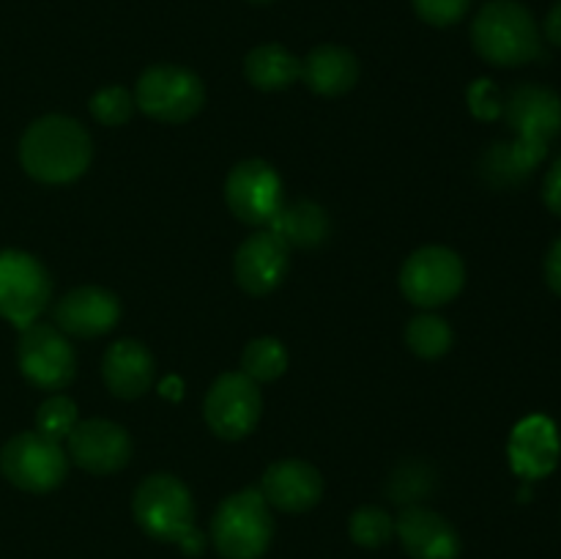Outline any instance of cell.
I'll use <instances>...</instances> for the list:
<instances>
[{"instance_id":"6da1fadb","label":"cell","mask_w":561,"mask_h":559,"mask_svg":"<svg viewBox=\"0 0 561 559\" xmlns=\"http://www.w3.org/2000/svg\"><path fill=\"white\" fill-rule=\"evenodd\" d=\"M93 159L91 135L69 115H42L20 140V162L42 184H69Z\"/></svg>"},{"instance_id":"7a4b0ae2","label":"cell","mask_w":561,"mask_h":559,"mask_svg":"<svg viewBox=\"0 0 561 559\" xmlns=\"http://www.w3.org/2000/svg\"><path fill=\"white\" fill-rule=\"evenodd\" d=\"M137 526L159 543H179L181 551L201 557L206 537L195 526L192 493L175 475H151L137 486L131 499Z\"/></svg>"},{"instance_id":"3957f363","label":"cell","mask_w":561,"mask_h":559,"mask_svg":"<svg viewBox=\"0 0 561 559\" xmlns=\"http://www.w3.org/2000/svg\"><path fill=\"white\" fill-rule=\"evenodd\" d=\"M471 44L482 60L502 69L531 64L542 55L540 27L518 0H491L471 25Z\"/></svg>"},{"instance_id":"277c9868","label":"cell","mask_w":561,"mask_h":559,"mask_svg":"<svg viewBox=\"0 0 561 559\" xmlns=\"http://www.w3.org/2000/svg\"><path fill=\"white\" fill-rule=\"evenodd\" d=\"M211 537L225 559H261L274 537L272 507L261 488H241L225 497L214 513Z\"/></svg>"},{"instance_id":"5b68a950","label":"cell","mask_w":561,"mask_h":559,"mask_svg":"<svg viewBox=\"0 0 561 559\" xmlns=\"http://www.w3.org/2000/svg\"><path fill=\"white\" fill-rule=\"evenodd\" d=\"M135 107L159 124H184L195 118L206 102L201 77L186 66L157 64L148 66L135 88Z\"/></svg>"},{"instance_id":"8992f818","label":"cell","mask_w":561,"mask_h":559,"mask_svg":"<svg viewBox=\"0 0 561 559\" xmlns=\"http://www.w3.org/2000/svg\"><path fill=\"white\" fill-rule=\"evenodd\" d=\"M0 471L11 486L27 493L55 491L69 475V455L60 442L36 431L16 433L0 449Z\"/></svg>"},{"instance_id":"52a82bcc","label":"cell","mask_w":561,"mask_h":559,"mask_svg":"<svg viewBox=\"0 0 561 559\" xmlns=\"http://www.w3.org/2000/svg\"><path fill=\"white\" fill-rule=\"evenodd\" d=\"M53 296V280L44 263L31 252H0V316L16 329L36 323Z\"/></svg>"},{"instance_id":"ba28073f","label":"cell","mask_w":561,"mask_h":559,"mask_svg":"<svg viewBox=\"0 0 561 559\" xmlns=\"http://www.w3.org/2000/svg\"><path fill=\"white\" fill-rule=\"evenodd\" d=\"M466 285V266L449 247L431 244L411 252L400 269V290L416 307H442L453 301Z\"/></svg>"},{"instance_id":"9c48e42d","label":"cell","mask_w":561,"mask_h":559,"mask_svg":"<svg viewBox=\"0 0 561 559\" xmlns=\"http://www.w3.org/2000/svg\"><path fill=\"white\" fill-rule=\"evenodd\" d=\"M16 362L20 370L33 387L58 392L75 381L77 354L69 338L53 323H31L20 329L16 343Z\"/></svg>"},{"instance_id":"30bf717a","label":"cell","mask_w":561,"mask_h":559,"mask_svg":"<svg viewBox=\"0 0 561 559\" xmlns=\"http://www.w3.org/2000/svg\"><path fill=\"white\" fill-rule=\"evenodd\" d=\"M261 389L241 370L222 373L208 387L206 403H203L208 427L214 431V436L225 438V442H239V438L250 436L261 420Z\"/></svg>"},{"instance_id":"8fae6325","label":"cell","mask_w":561,"mask_h":559,"mask_svg":"<svg viewBox=\"0 0 561 559\" xmlns=\"http://www.w3.org/2000/svg\"><path fill=\"white\" fill-rule=\"evenodd\" d=\"M225 203L236 219L255 228H266L283 208V179L263 159H244L225 181Z\"/></svg>"},{"instance_id":"7c38bea8","label":"cell","mask_w":561,"mask_h":559,"mask_svg":"<svg viewBox=\"0 0 561 559\" xmlns=\"http://www.w3.org/2000/svg\"><path fill=\"white\" fill-rule=\"evenodd\" d=\"M502 113L515 140L526 148L548 153V142L561 132V96L546 85L513 88L502 102Z\"/></svg>"},{"instance_id":"4fadbf2b","label":"cell","mask_w":561,"mask_h":559,"mask_svg":"<svg viewBox=\"0 0 561 559\" xmlns=\"http://www.w3.org/2000/svg\"><path fill=\"white\" fill-rule=\"evenodd\" d=\"M66 455L71 464L91 475H115L131 458V438L126 427L110 420H80L66 436Z\"/></svg>"},{"instance_id":"5bb4252c","label":"cell","mask_w":561,"mask_h":559,"mask_svg":"<svg viewBox=\"0 0 561 559\" xmlns=\"http://www.w3.org/2000/svg\"><path fill=\"white\" fill-rule=\"evenodd\" d=\"M290 266V247L279 236L263 228L247 236L233 258V274L241 290L250 296H266L285 280Z\"/></svg>"},{"instance_id":"9a60e30c","label":"cell","mask_w":561,"mask_h":559,"mask_svg":"<svg viewBox=\"0 0 561 559\" xmlns=\"http://www.w3.org/2000/svg\"><path fill=\"white\" fill-rule=\"evenodd\" d=\"M121 318V301L113 290L80 285L53 305V327L71 338H99L113 332Z\"/></svg>"},{"instance_id":"2e32d148","label":"cell","mask_w":561,"mask_h":559,"mask_svg":"<svg viewBox=\"0 0 561 559\" xmlns=\"http://www.w3.org/2000/svg\"><path fill=\"white\" fill-rule=\"evenodd\" d=\"M394 535L411 559H460V535L444 515L409 504L394 518Z\"/></svg>"},{"instance_id":"e0dca14e","label":"cell","mask_w":561,"mask_h":559,"mask_svg":"<svg viewBox=\"0 0 561 559\" xmlns=\"http://www.w3.org/2000/svg\"><path fill=\"white\" fill-rule=\"evenodd\" d=\"M261 493L268 507H277L283 513H305L321 502L323 477L307 460L285 458L263 471Z\"/></svg>"},{"instance_id":"ac0fdd59","label":"cell","mask_w":561,"mask_h":559,"mask_svg":"<svg viewBox=\"0 0 561 559\" xmlns=\"http://www.w3.org/2000/svg\"><path fill=\"white\" fill-rule=\"evenodd\" d=\"M559 431L548 417H526L510 436V464L524 480H542L559 466Z\"/></svg>"},{"instance_id":"d6986e66","label":"cell","mask_w":561,"mask_h":559,"mask_svg":"<svg viewBox=\"0 0 561 559\" xmlns=\"http://www.w3.org/2000/svg\"><path fill=\"white\" fill-rule=\"evenodd\" d=\"M157 365L140 340H115L102 356V378L110 392L121 400H135L151 389Z\"/></svg>"},{"instance_id":"ffe728a7","label":"cell","mask_w":561,"mask_h":559,"mask_svg":"<svg viewBox=\"0 0 561 559\" xmlns=\"http://www.w3.org/2000/svg\"><path fill=\"white\" fill-rule=\"evenodd\" d=\"M301 80L312 93L343 96L359 80V60L351 49L337 44H321L301 60Z\"/></svg>"},{"instance_id":"44dd1931","label":"cell","mask_w":561,"mask_h":559,"mask_svg":"<svg viewBox=\"0 0 561 559\" xmlns=\"http://www.w3.org/2000/svg\"><path fill=\"white\" fill-rule=\"evenodd\" d=\"M274 236L285 241L288 247H301V250H312L321 247L329 239V214L321 203L316 201H294L283 203L272 223L266 225Z\"/></svg>"},{"instance_id":"7402d4cb","label":"cell","mask_w":561,"mask_h":559,"mask_svg":"<svg viewBox=\"0 0 561 559\" xmlns=\"http://www.w3.org/2000/svg\"><path fill=\"white\" fill-rule=\"evenodd\" d=\"M244 75L257 91H285L301 80V60L283 44H261L247 53Z\"/></svg>"},{"instance_id":"603a6c76","label":"cell","mask_w":561,"mask_h":559,"mask_svg":"<svg viewBox=\"0 0 561 559\" xmlns=\"http://www.w3.org/2000/svg\"><path fill=\"white\" fill-rule=\"evenodd\" d=\"M546 159V153L520 146L518 140L493 142L480 159L482 179L491 186H518L531 175V170Z\"/></svg>"},{"instance_id":"cb8c5ba5","label":"cell","mask_w":561,"mask_h":559,"mask_svg":"<svg viewBox=\"0 0 561 559\" xmlns=\"http://www.w3.org/2000/svg\"><path fill=\"white\" fill-rule=\"evenodd\" d=\"M453 327L436 312H422L414 316L405 327V345L422 360H438L453 349Z\"/></svg>"},{"instance_id":"d4e9b609","label":"cell","mask_w":561,"mask_h":559,"mask_svg":"<svg viewBox=\"0 0 561 559\" xmlns=\"http://www.w3.org/2000/svg\"><path fill=\"white\" fill-rule=\"evenodd\" d=\"M288 367V351L277 338H255L241 354V373L255 384L277 381Z\"/></svg>"},{"instance_id":"484cf974","label":"cell","mask_w":561,"mask_h":559,"mask_svg":"<svg viewBox=\"0 0 561 559\" xmlns=\"http://www.w3.org/2000/svg\"><path fill=\"white\" fill-rule=\"evenodd\" d=\"M351 540L362 548H381L392 540L394 535V518L383 507L376 504H365L356 510L348 521Z\"/></svg>"},{"instance_id":"4316f807","label":"cell","mask_w":561,"mask_h":559,"mask_svg":"<svg viewBox=\"0 0 561 559\" xmlns=\"http://www.w3.org/2000/svg\"><path fill=\"white\" fill-rule=\"evenodd\" d=\"M80 422L77 417L75 400L66 398V395H53V398L44 400L36 411V433L53 438V442H64L75 425Z\"/></svg>"},{"instance_id":"83f0119b","label":"cell","mask_w":561,"mask_h":559,"mask_svg":"<svg viewBox=\"0 0 561 559\" xmlns=\"http://www.w3.org/2000/svg\"><path fill=\"white\" fill-rule=\"evenodd\" d=\"M88 110H91V115L99 124L121 126L135 113V96L121 85L99 88L91 96V102H88Z\"/></svg>"},{"instance_id":"f1b7e54d","label":"cell","mask_w":561,"mask_h":559,"mask_svg":"<svg viewBox=\"0 0 561 559\" xmlns=\"http://www.w3.org/2000/svg\"><path fill=\"white\" fill-rule=\"evenodd\" d=\"M427 491H431V471L422 469L420 464H405L403 469L394 471L392 482H389V493L403 507L420 502Z\"/></svg>"},{"instance_id":"f546056e","label":"cell","mask_w":561,"mask_h":559,"mask_svg":"<svg viewBox=\"0 0 561 559\" xmlns=\"http://www.w3.org/2000/svg\"><path fill=\"white\" fill-rule=\"evenodd\" d=\"M411 3L422 22L433 27H449L463 20L471 0H411Z\"/></svg>"},{"instance_id":"4dcf8cb0","label":"cell","mask_w":561,"mask_h":559,"mask_svg":"<svg viewBox=\"0 0 561 559\" xmlns=\"http://www.w3.org/2000/svg\"><path fill=\"white\" fill-rule=\"evenodd\" d=\"M469 104H471V113L477 118H496L502 113V96H499L496 85L491 80H477L474 85L469 88Z\"/></svg>"},{"instance_id":"1f68e13d","label":"cell","mask_w":561,"mask_h":559,"mask_svg":"<svg viewBox=\"0 0 561 559\" xmlns=\"http://www.w3.org/2000/svg\"><path fill=\"white\" fill-rule=\"evenodd\" d=\"M542 201H546V206L557 217H561V157L551 164V170L546 173V181H542Z\"/></svg>"},{"instance_id":"d6a6232c","label":"cell","mask_w":561,"mask_h":559,"mask_svg":"<svg viewBox=\"0 0 561 559\" xmlns=\"http://www.w3.org/2000/svg\"><path fill=\"white\" fill-rule=\"evenodd\" d=\"M546 280H548V288L553 294L561 296V236L551 244L546 258Z\"/></svg>"},{"instance_id":"836d02e7","label":"cell","mask_w":561,"mask_h":559,"mask_svg":"<svg viewBox=\"0 0 561 559\" xmlns=\"http://www.w3.org/2000/svg\"><path fill=\"white\" fill-rule=\"evenodd\" d=\"M542 31H546L548 42L557 44V47H561V0H559L557 5H553L551 11H548L546 25H542Z\"/></svg>"},{"instance_id":"e575fe53","label":"cell","mask_w":561,"mask_h":559,"mask_svg":"<svg viewBox=\"0 0 561 559\" xmlns=\"http://www.w3.org/2000/svg\"><path fill=\"white\" fill-rule=\"evenodd\" d=\"M162 395L164 398H181V381L179 378H168V381L162 384Z\"/></svg>"},{"instance_id":"d590c367","label":"cell","mask_w":561,"mask_h":559,"mask_svg":"<svg viewBox=\"0 0 561 559\" xmlns=\"http://www.w3.org/2000/svg\"><path fill=\"white\" fill-rule=\"evenodd\" d=\"M250 3H272V0H250Z\"/></svg>"}]
</instances>
